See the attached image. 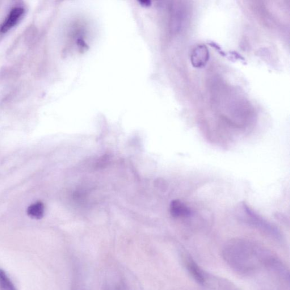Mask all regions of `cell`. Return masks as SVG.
Here are the masks:
<instances>
[{
    "mask_svg": "<svg viewBox=\"0 0 290 290\" xmlns=\"http://www.w3.org/2000/svg\"><path fill=\"white\" fill-rule=\"evenodd\" d=\"M223 259L238 275L251 277L267 271L278 257L258 243L245 239L227 242L222 251Z\"/></svg>",
    "mask_w": 290,
    "mask_h": 290,
    "instance_id": "cell-1",
    "label": "cell"
},
{
    "mask_svg": "<svg viewBox=\"0 0 290 290\" xmlns=\"http://www.w3.org/2000/svg\"><path fill=\"white\" fill-rule=\"evenodd\" d=\"M239 220L244 224L259 230L276 241L282 240L281 233L276 226L258 215L245 203L239 205L237 210Z\"/></svg>",
    "mask_w": 290,
    "mask_h": 290,
    "instance_id": "cell-2",
    "label": "cell"
},
{
    "mask_svg": "<svg viewBox=\"0 0 290 290\" xmlns=\"http://www.w3.org/2000/svg\"><path fill=\"white\" fill-rule=\"evenodd\" d=\"M183 259L185 267L192 278L201 285L207 284L208 280L207 275L191 256L188 254H184Z\"/></svg>",
    "mask_w": 290,
    "mask_h": 290,
    "instance_id": "cell-3",
    "label": "cell"
},
{
    "mask_svg": "<svg viewBox=\"0 0 290 290\" xmlns=\"http://www.w3.org/2000/svg\"><path fill=\"white\" fill-rule=\"evenodd\" d=\"M209 60V51L204 44H200L193 49L191 54L192 65L194 68H202Z\"/></svg>",
    "mask_w": 290,
    "mask_h": 290,
    "instance_id": "cell-4",
    "label": "cell"
},
{
    "mask_svg": "<svg viewBox=\"0 0 290 290\" xmlns=\"http://www.w3.org/2000/svg\"><path fill=\"white\" fill-rule=\"evenodd\" d=\"M25 10L22 7H15L10 11L7 17L0 26V32L6 33L14 27L22 19Z\"/></svg>",
    "mask_w": 290,
    "mask_h": 290,
    "instance_id": "cell-5",
    "label": "cell"
},
{
    "mask_svg": "<svg viewBox=\"0 0 290 290\" xmlns=\"http://www.w3.org/2000/svg\"><path fill=\"white\" fill-rule=\"evenodd\" d=\"M171 215L175 218H186L191 215L192 211L183 202L174 200L170 205Z\"/></svg>",
    "mask_w": 290,
    "mask_h": 290,
    "instance_id": "cell-6",
    "label": "cell"
},
{
    "mask_svg": "<svg viewBox=\"0 0 290 290\" xmlns=\"http://www.w3.org/2000/svg\"><path fill=\"white\" fill-rule=\"evenodd\" d=\"M44 205L40 201L31 205L27 210V215L35 220L41 219L44 216Z\"/></svg>",
    "mask_w": 290,
    "mask_h": 290,
    "instance_id": "cell-7",
    "label": "cell"
},
{
    "mask_svg": "<svg viewBox=\"0 0 290 290\" xmlns=\"http://www.w3.org/2000/svg\"><path fill=\"white\" fill-rule=\"evenodd\" d=\"M0 287L2 290H15L13 285L1 271H0Z\"/></svg>",
    "mask_w": 290,
    "mask_h": 290,
    "instance_id": "cell-8",
    "label": "cell"
}]
</instances>
